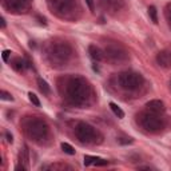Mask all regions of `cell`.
I'll return each mask as SVG.
<instances>
[{
	"mask_svg": "<svg viewBox=\"0 0 171 171\" xmlns=\"http://www.w3.org/2000/svg\"><path fill=\"white\" fill-rule=\"evenodd\" d=\"M0 21H1V28H6V20H4V18L0 19Z\"/></svg>",
	"mask_w": 171,
	"mask_h": 171,
	"instance_id": "cell-14",
	"label": "cell"
},
{
	"mask_svg": "<svg viewBox=\"0 0 171 171\" xmlns=\"http://www.w3.org/2000/svg\"><path fill=\"white\" fill-rule=\"evenodd\" d=\"M86 3H87V6H88V8H90V11L94 12V1H92V0H86Z\"/></svg>",
	"mask_w": 171,
	"mask_h": 171,
	"instance_id": "cell-12",
	"label": "cell"
},
{
	"mask_svg": "<svg viewBox=\"0 0 171 171\" xmlns=\"http://www.w3.org/2000/svg\"><path fill=\"white\" fill-rule=\"evenodd\" d=\"M7 138H8V139H7V140H8L9 143H12V135H9V134L7 132Z\"/></svg>",
	"mask_w": 171,
	"mask_h": 171,
	"instance_id": "cell-15",
	"label": "cell"
},
{
	"mask_svg": "<svg viewBox=\"0 0 171 171\" xmlns=\"http://www.w3.org/2000/svg\"><path fill=\"white\" fill-rule=\"evenodd\" d=\"M9 55H11V51H9V49H6V51H3V60L4 62L8 60Z\"/></svg>",
	"mask_w": 171,
	"mask_h": 171,
	"instance_id": "cell-11",
	"label": "cell"
},
{
	"mask_svg": "<svg viewBox=\"0 0 171 171\" xmlns=\"http://www.w3.org/2000/svg\"><path fill=\"white\" fill-rule=\"evenodd\" d=\"M26 168H27V167H24V166L18 165V166H16V167H15V170H21V171H24V170H26Z\"/></svg>",
	"mask_w": 171,
	"mask_h": 171,
	"instance_id": "cell-13",
	"label": "cell"
},
{
	"mask_svg": "<svg viewBox=\"0 0 171 171\" xmlns=\"http://www.w3.org/2000/svg\"><path fill=\"white\" fill-rule=\"evenodd\" d=\"M157 60H158V63L160 64V66H163V67H167L168 64L171 63V55L168 52H159L158 54V56H157Z\"/></svg>",
	"mask_w": 171,
	"mask_h": 171,
	"instance_id": "cell-1",
	"label": "cell"
},
{
	"mask_svg": "<svg viewBox=\"0 0 171 171\" xmlns=\"http://www.w3.org/2000/svg\"><path fill=\"white\" fill-rule=\"evenodd\" d=\"M28 96H29V100H31L32 104L36 106V107H40V100H39V98L35 95V94L29 92V94H28Z\"/></svg>",
	"mask_w": 171,
	"mask_h": 171,
	"instance_id": "cell-8",
	"label": "cell"
},
{
	"mask_svg": "<svg viewBox=\"0 0 171 171\" xmlns=\"http://www.w3.org/2000/svg\"><path fill=\"white\" fill-rule=\"evenodd\" d=\"M38 84H39V88H40V91H41V92H44L46 95H48V94L51 92V90H49V86L47 84L46 80H43V79L39 78L38 79Z\"/></svg>",
	"mask_w": 171,
	"mask_h": 171,
	"instance_id": "cell-5",
	"label": "cell"
},
{
	"mask_svg": "<svg viewBox=\"0 0 171 171\" xmlns=\"http://www.w3.org/2000/svg\"><path fill=\"white\" fill-rule=\"evenodd\" d=\"M0 95H1V96H0V98L3 99V100H9V102H11V100H14V98H12V95H11V94L6 92V91H1V92H0Z\"/></svg>",
	"mask_w": 171,
	"mask_h": 171,
	"instance_id": "cell-10",
	"label": "cell"
},
{
	"mask_svg": "<svg viewBox=\"0 0 171 171\" xmlns=\"http://www.w3.org/2000/svg\"><path fill=\"white\" fill-rule=\"evenodd\" d=\"M147 107L150 110H157V111H163L165 110V104H163L162 102L159 100H151L147 103Z\"/></svg>",
	"mask_w": 171,
	"mask_h": 171,
	"instance_id": "cell-4",
	"label": "cell"
},
{
	"mask_svg": "<svg viewBox=\"0 0 171 171\" xmlns=\"http://www.w3.org/2000/svg\"><path fill=\"white\" fill-rule=\"evenodd\" d=\"M148 15H150L151 20H152L154 23L157 24V23H158V12H157V8H155L154 6L148 7Z\"/></svg>",
	"mask_w": 171,
	"mask_h": 171,
	"instance_id": "cell-6",
	"label": "cell"
},
{
	"mask_svg": "<svg viewBox=\"0 0 171 171\" xmlns=\"http://www.w3.org/2000/svg\"><path fill=\"white\" fill-rule=\"evenodd\" d=\"M62 150H63L66 154H68V155H74V154H75L74 147L71 145H68V143H66V142L62 143Z\"/></svg>",
	"mask_w": 171,
	"mask_h": 171,
	"instance_id": "cell-7",
	"label": "cell"
},
{
	"mask_svg": "<svg viewBox=\"0 0 171 171\" xmlns=\"http://www.w3.org/2000/svg\"><path fill=\"white\" fill-rule=\"evenodd\" d=\"M88 52H90L91 58H92L94 60H96V62H100L102 59H103V54H102V51L96 46H90V47H88Z\"/></svg>",
	"mask_w": 171,
	"mask_h": 171,
	"instance_id": "cell-2",
	"label": "cell"
},
{
	"mask_svg": "<svg viewBox=\"0 0 171 171\" xmlns=\"http://www.w3.org/2000/svg\"><path fill=\"white\" fill-rule=\"evenodd\" d=\"M96 159H98L96 157H90V155H86V157H84V165H86V166H90L91 163H95Z\"/></svg>",
	"mask_w": 171,
	"mask_h": 171,
	"instance_id": "cell-9",
	"label": "cell"
},
{
	"mask_svg": "<svg viewBox=\"0 0 171 171\" xmlns=\"http://www.w3.org/2000/svg\"><path fill=\"white\" fill-rule=\"evenodd\" d=\"M108 106H110L111 111H112V112H114V114H115V115H116V116H118V118H119V119H122V118H124V111H123V110H122V108L119 107V106H118V104H116V103H114V102H111V103H110V104H108Z\"/></svg>",
	"mask_w": 171,
	"mask_h": 171,
	"instance_id": "cell-3",
	"label": "cell"
}]
</instances>
